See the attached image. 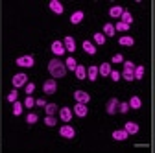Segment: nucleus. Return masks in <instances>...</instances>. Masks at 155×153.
<instances>
[{"mask_svg":"<svg viewBox=\"0 0 155 153\" xmlns=\"http://www.w3.org/2000/svg\"><path fill=\"white\" fill-rule=\"evenodd\" d=\"M48 72H50V76H52L54 80H55V78H65L67 67H65V63L59 61V59H52V61L48 63Z\"/></svg>","mask_w":155,"mask_h":153,"instance_id":"1","label":"nucleus"},{"mask_svg":"<svg viewBox=\"0 0 155 153\" xmlns=\"http://www.w3.org/2000/svg\"><path fill=\"white\" fill-rule=\"evenodd\" d=\"M135 63H131V61H124V72H122V78L126 80V81H133L135 80Z\"/></svg>","mask_w":155,"mask_h":153,"instance_id":"2","label":"nucleus"},{"mask_svg":"<svg viewBox=\"0 0 155 153\" xmlns=\"http://www.w3.org/2000/svg\"><path fill=\"white\" fill-rule=\"evenodd\" d=\"M11 83H13V87H15V89L24 87V85L28 83V76H26V74H22V72H21V74H15L13 78H11Z\"/></svg>","mask_w":155,"mask_h":153,"instance_id":"3","label":"nucleus"},{"mask_svg":"<svg viewBox=\"0 0 155 153\" xmlns=\"http://www.w3.org/2000/svg\"><path fill=\"white\" fill-rule=\"evenodd\" d=\"M59 135L63 137V138H74L76 137V131H74V127L72 125H68V124H65V125H61V129H59Z\"/></svg>","mask_w":155,"mask_h":153,"instance_id":"4","label":"nucleus"},{"mask_svg":"<svg viewBox=\"0 0 155 153\" xmlns=\"http://www.w3.org/2000/svg\"><path fill=\"white\" fill-rule=\"evenodd\" d=\"M18 67H24V68H30V67H33V55H21L18 59L15 61Z\"/></svg>","mask_w":155,"mask_h":153,"instance_id":"5","label":"nucleus"},{"mask_svg":"<svg viewBox=\"0 0 155 153\" xmlns=\"http://www.w3.org/2000/svg\"><path fill=\"white\" fill-rule=\"evenodd\" d=\"M74 100L78 103H89L91 102V96H89V92H85V90H76L74 92Z\"/></svg>","mask_w":155,"mask_h":153,"instance_id":"6","label":"nucleus"},{"mask_svg":"<svg viewBox=\"0 0 155 153\" xmlns=\"http://www.w3.org/2000/svg\"><path fill=\"white\" fill-rule=\"evenodd\" d=\"M43 90H45L46 94H55V90H57L55 80H54V78H52V80H46V81L43 83Z\"/></svg>","mask_w":155,"mask_h":153,"instance_id":"7","label":"nucleus"},{"mask_svg":"<svg viewBox=\"0 0 155 153\" xmlns=\"http://www.w3.org/2000/svg\"><path fill=\"white\" fill-rule=\"evenodd\" d=\"M118 100H116V98H111L109 102H107V105H105V112L107 114H114L116 111H118Z\"/></svg>","mask_w":155,"mask_h":153,"instance_id":"8","label":"nucleus"},{"mask_svg":"<svg viewBox=\"0 0 155 153\" xmlns=\"http://www.w3.org/2000/svg\"><path fill=\"white\" fill-rule=\"evenodd\" d=\"M74 112H76L80 118L87 116V112H89V109H87V103H78V102H76V105H74Z\"/></svg>","mask_w":155,"mask_h":153,"instance_id":"9","label":"nucleus"},{"mask_svg":"<svg viewBox=\"0 0 155 153\" xmlns=\"http://www.w3.org/2000/svg\"><path fill=\"white\" fill-rule=\"evenodd\" d=\"M52 52H54L55 55H63L67 50H65V44H63L61 41H54V43H52Z\"/></svg>","mask_w":155,"mask_h":153,"instance_id":"10","label":"nucleus"},{"mask_svg":"<svg viewBox=\"0 0 155 153\" xmlns=\"http://www.w3.org/2000/svg\"><path fill=\"white\" fill-rule=\"evenodd\" d=\"M98 67H96V65H91L89 68H87V78L91 80V81H96V80H98Z\"/></svg>","mask_w":155,"mask_h":153,"instance_id":"11","label":"nucleus"},{"mask_svg":"<svg viewBox=\"0 0 155 153\" xmlns=\"http://www.w3.org/2000/svg\"><path fill=\"white\" fill-rule=\"evenodd\" d=\"M127 137H129V133L126 129H116V131H113V138L114 140H126Z\"/></svg>","mask_w":155,"mask_h":153,"instance_id":"12","label":"nucleus"},{"mask_svg":"<svg viewBox=\"0 0 155 153\" xmlns=\"http://www.w3.org/2000/svg\"><path fill=\"white\" fill-rule=\"evenodd\" d=\"M59 116H61V120H63V122H70V120H72V111H70L68 107H61Z\"/></svg>","mask_w":155,"mask_h":153,"instance_id":"13","label":"nucleus"},{"mask_svg":"<svg viewBox=\"0 0 155 153\" xmlns=\"http://www.w3.org/2000/svg\"><path fill=\"white\" fill-rule=\"evenodd\" d=\"M63 44H65V50H68V52H74V50H76V41L72 39L70 35H67V37H65Z\"/></svg>","mask_w":155,"mask_h":153,"instance_id":"14","label":"nucleus"},{"mask_svg":"<svg viewBox=\"0 0 155 153\" xmlns=\"http://www.w3.org/2000/svg\"><path fill=\"white\" fill-rule=\"evenodd\" d=\"M74 74H76L78 80H85V78H87V68H85L83 65H78L76 70H74Z\"/></svg>","mask_w":155,"mask_h":153,"instance_id":"15","label":"nucleus"},{"mask_svg":"<svg viewBox=\"0 0 155 153\" xmlns=\"http://www.w3.org/2000/svg\"><path fill=\"white\" fill-rule=\"evenodd\" d=\"M122 13H124V8H122V6H113V8L109 9V15H111L113 18H120Z\"/></svg>","mask_w":155,"mask_h":153,"instance_id":"16","label":"nucleus"},{"mask_svg":"<svg viewBox=\"0 0 155 153\" xmlns=\"http://www.w3.org/2000/svg\"><path fill=\"white\" fill-rule=\"evenodd\" d=\"M50 9L54 13H57V15H61L63 13V4L59 2V0H52V2H50Z\"/></svg>","mask_w":155,"mask_h":153,"instance_id":"17","label":"nucleus"},{"mask_svg":"<svg viewBox=\"0 0 155 153\" xmlns=\"http://www.w3.org/2000/svg\"><path fill=\"white\" fill-rule=\"evenodd\" d=\"M81 21H83V11H81V9L74 11V13H72V17H70V22H72V24H80Z\"/></svg>","mask_w":155,"mask_h":153,"instance_id":"18","label":"nucleus"},{"mask_svg":"<svg viewBox=\"0 0 155 153\" xmlns=\"http://www.w3.org/2000/svg\"><path fill=\"white\" fill-rule=\"evenodd\" d=\"M124 129L129 133V135H135V133H139V124H135V122H126Z\"/></svg>","mask_w":155,"mask_h":153,"instance_id":"19","label":"nucleus"},{"mask_svg":"<svg viewBox=\"0 0 155 153\" xmlns=\"http://www.w3.org/2000/svg\"><path fill=\"white\" fill-rule=\"evenodd\" d=\"M118 43L122 46H133L135 44V39H133V37H129V35H122L120 39H118Z\"/></svg>","mask_w":155,"mask_h":153,"instance_id":"20","label":"nucleus"},{"mask_svg":"<svg viewBox=\"0 0 155 153\" xmlns=\"http://www.w3.org/2000/svg\"><path fill=\"white\" fill-rule=\"evenodd\" d=\"M83 50H85L89 55H94V54H96V48H94V44H92L91 41H83Z\"/></svg>","mask_w":155,"mask_h":153,"instance_id":"21","label":"nucleus"},{"mask_svg":"<svg viewBox=\"0 0 155 153\" xmlns=\"http://www.w3.org/2000/svg\"><path fill=\"white\" fill-rule=\"evenodd\" d=\"M98 72H100L102 76H109V74H111V63H102V65L98 67Z\"/></svg>","mask_w":155,"mask_h":153,"instance_id":"22","label":"nucleus"},{"mask_svg":"<svg viewBox=\"0 0 155 153\" xmlns=\"http://www.w3.org/2000/svg\"><path fill=\"white\" fill-rule=\"evenodd\" d=\"M120 21H122L124 24L131 26V22H133V17H131V13H129V11H126V9H124V13H122V17H120Z\"/></svg>","mask_w":155,"mask_h":153,"instance_id":"23","label":"nucleus"},{"mask_svg":"<svg viewBox=\"0 0 155 153\" xmlns=\"http://www.w3.org/2000/svg\"><path fill=\"white\" fill-rule=\"evenodd\" d=\"M129 107H131V109H140V107H142L140 98H139V96H133V98L129 100Z\"/></svg>","mask_w":155,"mask_h":153,"instance_id":"24","label":"nucleus"},{"mask_svg":"<svg viewBox=\"0 0 155 153\" xmlns=\"http://www.w3.org/2000/svg\"><path fill=\"white\" fill-rule=\"evenodd\" d=\"M116 33V30H114V26L111 24V22H107L105 26H104V35H109V37H113Z\"/></svg>","mask_w":155,"mask_h":153,"instance_id":"25","label":"nucleus"},{"mask_svg":"<svg viewBox=\"0 0 155 153\" xmlns=\"http://www.w3.org/2000/svg\"><path fill=\"white\" fill-rule=\"evenodd\" d=\"M22 103L21 102H13V114H15V116H21V114H22Z\"/></svg>","mask_w":155,"mask_h":153,"instance_id":"26","label":"nucleus"},{"mask_svg":"<svg viewBox=\"0 0 155 153\" xmlns=\"http://www.w3.org/2000/svg\"><path fill=\"white\" fill-rule=\"evenodd\" d=\"M65 67H67V70H76V67H78V61L74 59V57H68V59L65 61Z\"/></svg>","mask_w":155,"mask_h":153,"instance_id":"27","label":"nucleus"},{"mask_svg":"<svg viewBox=\"0 0 155 153\" xmlns=\"http://www.w3.org/2000/svg\"><path fill=\"white\" fill-rule=\"evenodd\" d=\"M45 111H46V114L54 116L55 111H57V105H55V103H46V105H45Z\"/></svg>","mask_w":155,"mask_h":153,"instance_id":"28","label":"nucleus"},{"mask_svg":"<svg viewBox=\"0 0 155 153\" xmlns=\"http://www.w3.org/2000/svg\"><path fill=\"white\" fill-rule=\"evenodd\" d=\"M144 67L139 65V67H135V80H142V76H144Z\"/></svg>","mask_w":155,"mask_h":153,"instance_id":"29","label":"nucleus"},{"mask_svg":"<svg viewBox=\"0 0 155 153\" xmlns=\"http://www.w3.org/2000/svg\"><path fill=\"white\" fill-rule=\"evenodd\" d=\"M94 43L96 44H104L105 43V35L104 33H94Z\"/></svg>","mask_w":155,"mask_h":153,"instance_id":"30","label":"nucleus"},{"mask_svg":"<svg viewBox=\"0 0 155 153\" xmlns=\"http://www.w3.org/2000/svg\"><path fill=\"white\" fill-rule=\"evenodd\" d=\"M129 109H131V107H129V103H127V102H120V103H118V111H120L122 114H126Z\"/></svg>","mask_w":155,"mask_h":153,"instance_id":"31","label":"nucleus"},{"mask_svg":"<svg viewBox=\"0 0 155 153\" xmlns=\"http://www.w3.org/2000/svg\"><path fill=\"white\" fill-rule=\"evenodd\" d=\"M114 30H116V31H127V30H129V26H127V24H124L122 21H118V22H116V26H114Z\"/></svg>","mask_w":155,"mask_h":153,"instance_id":"32","label":"nucleus"},{"mask_svg":"<svg viewBox=\"0 0 155 153\" xmlns=\"http://www.w3.org/2000/svg\"><path fill=\"white\" fill-rule=\"evenodd\" d=\"M37 120H39V116H37V114H35V112H30V114H28V116H26V122H28L30 125H31V124H35Z\"/></svg>","mask_w":155,"mask_h":153,"instance_id":"33","label":"nucleus"},{"mask_svg":"<svg viewBox=\"0 0 155 153\" xmlns=\"http://www.w3.org/2000/svg\"><path fill=\"white\" fill-rule=\"evenodd\" d=\"M17 98H18V92L13 89V90L8 94V102H11V103H13V102H17Z\"/></svg>","mask_w":155,"mask_h":153,"instance_id":"34","label":"nucleus"},{"mask_svg":"<svg viewBox=\"0 0 155 153\" xmlns=\"http://www.w3.org/2000/svg\"><path fill=\"white\" fill-rule=\"evenodd\" d=\"M45 124H46L48 127H54V125H55V118H54V116H50V114H46V118H45Z\"/></svg>","mask_w":155,"mask_h":153,"instance_id":"35","label":"nucleus"},{"mask_svg":"<svg viewBox=\"0 0 155 153\" xmlns=\"http://www.w3.org/2000/svg\"><path fill=\"white\" fill-rule=\"evenodd\" d=\"M111 63H124L122 54H114V55H113V59H111Z\"/></svg>","mask_w":155,"mask_h":153,"instance_id":"36","label":"nucleus"},{"mask_svg":"<svg viewBox=\"0 0 155 153\" xmlns=\"http://www.w3.org/2000/svg\"><path fill=\"white\" fill-rule=\"evenodd\" d=\"M109 76H111V80H113V81H118L122 74H120V72H116V70H111V74H109Z\"/></svg>","mask_w":155,"mask_h":153,"instance_id":"37","label":"nucleus"},{"mask_svg":"<svg viewBox=\"0 0 155 153\" xmlns=\"http://www.w3.org/2000/svg\"><path fill=\"white\" fill-rule=\"evenodd\" d=\"M35 90V83H26V94L31 96V92Z\"/></svg>","mask_w":155,"mask_h":153,"instance_id":"38","label":"nucleus"},{"mask_svg":"<svg viewBox=\"0 0 155 153\" xmlns=\"http://www.w3.org/2000/svg\"><path fill=\"white\" fill-rule=\"evenodd\" d=\"M24 105H26V107H33V105H35V100H33L31 96H26V100H24Z\"/></svg>","mask_w":155,"mask_h":153,"instance_id":"39","label":"nucleus"},{"mask_svg":"<svg viewBox=\"0 0 155 153\" xmlns=\"http://www.w3.org/2000/svg\"><path fill=\"white\" fill-rule=\"evenodd\" d=\"M35 105H39V107H45V105H46L45 98H39V100H35Z\"/></svg>","mask_w":155,"mask_h":153,"instance_id":"40","label":"nucleus"}]
</instances>
